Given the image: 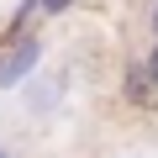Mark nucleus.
Segmentation results:
<instances>
[{
    "mask_svg": "<svg viewBox=\"0 0 158 158\" xmlns=\"http://www.w3.org/2000/svg\"><path fill=\"white\" fill-rule=\"evenodd\" d=\"M69 90H74V69H69V63H42L27 85L16 90L21 116H27V121H53V116L69 106Z\"/></svg>",
    "mask_w": 158,
    "mask_h": 158,
    "instance_id": "obj_1",
    "label": "nucleus"
},
{
    "mask_svg": "<svg viewBox=\"0 0 158 158\" xmlns=\"http://www.w3.org/2000/svg\"><path fill=\"white\" fill-rule=\"evenodd\" d=\"M42 63H48V32L0 37V95H16Z\"/></svg>",
    "mask_w": 158,
    "mask_h": 158,
    "instance_id": "obj_2",
    "label": "nucleus"
},
{
    "mask_svg": "<svg viewBox=\"0 0 158 158\" xmlns=\"http://www.w3.org/2000/svg\"><path fill=\"white\" fill-rule=\"evenodd\" d=\"M116 95H121V111H132V116H153V111H158V85L148 79V69H142V58H137V53H132V58H121Z\"/></svg>",
    "mask_w": 158,
    "mask_h": 158,
    "instance_id": "obj_3",
    "label": "nucleus"
},
{
    "mask_svg": "<svg viewBox=\"0 0 158 158\" xmlns=\"http://www.w3.org/2000/svg\"><path fill=\"white\" fill-rule=\"evenodd\" d=\"M48 21H42V11H37V0H16L11 6V16H6V27H0V37H21V32H42Z\"/></svg>",
    "mask_w": 158,
    "mask_h": 158,
    "instance_id": "obj_4",
    "label": "nucleus"
},
{
    "mask_svg": "<svg viewBox=\"0 0 158 158\" xmlns=\"http://www.w3.org/2000/svg\"><path fill=\"white\" fill-rule=\"evenodd\" d=\"M37 11H42V21H69L79 11V0H37Z\"/></svg>",
    "mask_w": 158,
    "mask_h": 158,
    "instance_id": "obj_5",
    "label": "nucleus"
},
{
    "mask_svg": "<svg viewBox=\"0 0 158 158\" xmlns=\"http://www.w3.org/2000/svg\"><path fill=\"white\" fill-rule=\"evenodd\" d=\"M137 58H142V69H148V79L158 85V37H148V48H142Z\"/></svg>",
    "mask_w": 158,
    "mask_h": 158,
    "instance_id": "obj_6",
    "label": "nucleus"
},
{
    "mask_svg": "<svg viewBox=\"0 0 158 158\" xmlns=\"http://www.w3.org/2000/svg\"><path fill=\"white\" fill-rule=\"evenodd\" d=\"M142 32L158 37V0H148V11H142Z\"/></svg>",
    "mask_w": 158,
    "mask_h": 158,
    "instance_id": "obj_7",
    "label": "nucleus"
},
{
    "mask_svg": "<svg viewBox=\"0 0 158 158\" xmlns=\"http://www.w3.org/2000/svg\"><path fill=\"white\" fill-rule=\"evenodd\" d=\"M0 158H21V153H16V142H11V137H0Z\"/></svg>",
    "mask_w": 158,
    "mask_h": 158,
    "instance_id": "obj_8",
    "label": "nucleus"
},
{
    "mask_svg": "<svg viewBox=\"0 0 158 158\" xmlns=\"http://www.w3.org/2000/svg\"><path fill=\"white\" fill-rule=\"evenodd\" d=\"M85 6H106V0H79V11H85Z\"/></svg>",
    "mask_w": 158,
    "mask_h": 158,
    "instance_id": "obj_9",
    "label": "nucleus"
}]
</instances>
